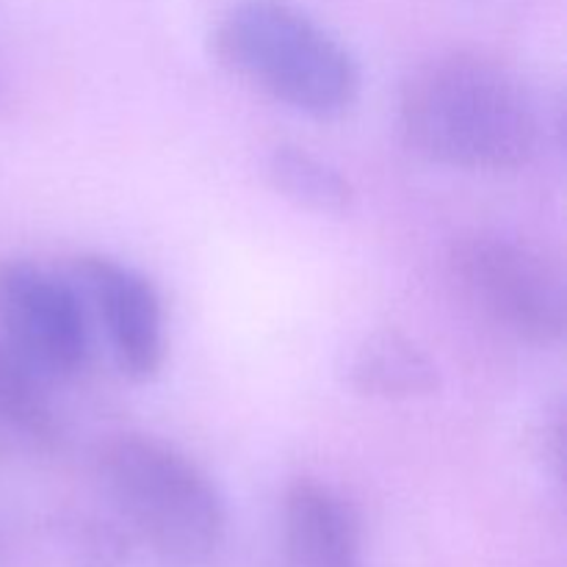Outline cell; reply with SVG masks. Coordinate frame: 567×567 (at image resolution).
Instances as JSON below:
<instances>
[{
    "mask_svg": "<svg viewBox=\"0 0 567 567\" xmlns=\"http://www.w3.org/2000/svg\"><path fill=\"white\" fill-rule=\"evenodd\" d=\"M399 122L410 147L452 169L513 172L540 147V114L524 83L471 53L421 64L402 86Z\"/></svg>",
    "mask_w": 567,
    "mask_h": 567,
    "instance_id": "6da1fadb",
    "label": "cell"
},
{
    "mask_svg": "<svg viewBox=\"0 0 567 567\" xmlns=\"http://www.w3.org/2000/svg\"><path fill=\"white\" fill-rule=\"evenodd\" d=\"M97 476L131 540L166 567H205L227 540V504L188 454L144 432L109 437Z\"/></svg>",
    "mask_w": 567,
    "mask_h": 567,
    "instance_id": "7a4b0ae2",
    "label": "cell"
},
{
    "mask_svg": "<svg viewBox=\"0 0 567 567\" xmlns=\"http://www.w3.org/2000/svg\"><path fill=\"white\" fill-rule=\"evenodd\" d=\"M210 50L230 75L310 120H341L360 97L354 55L288 0H238L216 22Z\"/></svg>",
    "mask_w": 567,
    "mask_h": 567,
    "instance_id": "3957f363",
    "label": "cell"
},
{
    "mask_svg": "<svg viewBox=\"0 0 567 567\" xmlns=\"http://www.w3.org/2000/svg\"><path fill=\"white\" fill-rule=\"evenodd\" d=\"M449 266L460 291L504 332L535 347L563 341V271L540 249L502 233H474L454 241Z\"/></svg>",
    "mask_w": 567,
    "mask_h": 567,
    "instance_id": "277c9868",
    "label": "cell"
},
{
    "mask_svg": "<svg viewBox=\"0 0 567 567\" xmlns=\"http://www.w3.org/2000/svg\"><path fill=\"white\" fill-rule=\"evenodd\" d=\"M0 338L50 382L70 380L89 358L81 291L28 260H0Z\"/></svg>",
    "mask_w": 567,
    "mask_h": 567,
    "instance_id": "5b68a950",
    "label": "cell"
},
{
    "mask_svg": "<svg viewBox=\"0 0 567 567\" xmlns=\"http://www.w3.org/2000/svg\"><path fill=\"white\" fill-rule=\"evenodd\" d=\"M72 277L103 324L120 374L131 382H153L166 360L164 302L153 280L100 252L78 255Z\"/></svg>",
    "mask_w": 567,
    "mask_h": 567,
    "instance_id": "8992f818",
    "label": "cell"
},
{
    "mask_svg": "<svg viewBox=\"0 0 567 567\" xmlns=\"http://www.w3.org/2000/svg\"><path fill=\"white\" fill-rule=\"evenodd\" d=\"M288 567H365L358 509L321 480H293L282 496Z\"/></svg>",
    "mask_w": 567,
    "mask_h": 567,
    "instance_id": "52a82bcc",
    "label": "cell"
},
{
    "mask_svg": "<svg viewBox=\"0 0 567 567\" xmlns=\"http://www.w3.org/2000/svg\"><path fill=\"white\" fill-rule=\"evenodd\" d=\"M347 382L360 396L413 402L441 391V369L413 338L382 330L365 336L347 360Z\"/></svg>",
    "mask_w": 567,
    "mask_h": 567,
    "instance_id": "ba28073f",
    "label": "cell"
},
{
    "mask_svg": "<svg viewBox=\"0 0 567 567\" xmlns=\"http://www.w3.org/2000/svg\"><path fill=\"white\" fill-rule=\"evenodd\" d=\"M50 380L0 338V454L44 457L61 441Z\"/></svg>",
    "mask_w": 567,
    "mask_h": 567,
    "instance_id": "9c48e42d",
    "label": "cell"
},
{
    "mask_svg": "<svg viewBox=\"0 0 567 567\" xmlns=\"http://www.w3.org/2000/svg\"><path fill=\"white\" fill-rule=\"evenodd\" d=\"M266 177L293 208L316 216H347L358 199L352 181L336 164L297 144L271 150L266 158Z\"/></svg>",
    "mask_w": 567,
    "mask_h": 567,
    "instance_id": "30bf717a",
    "label": "cell"
},
{
    "mask_svg": "<svg viewBox=\"0 0 567 567\" xmlns=\"http://www.w3.org/2000/svg\"><path fill=\"white\" fill-rule=\"evenodd\" d=\"M48 546L61 567H122L133 540L114 515L64 509L48 524Z\"/></svg>",
    "mask_w": 567,
    "mask_h": 567,
    "instance_id": "8fae6325",
    "label": "cell"
}]
</instances>
